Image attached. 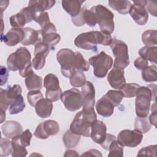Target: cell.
<instances>
[{
	"instance_id": "7a4b0ae2",
	"label": "cell",
	"mask_w": 157,
	"mask_h": 157,
	"mask_svg": "<svg viewBox=\"0 0 157 157\" xmlns=\"http://www.w3.org/2000/svg\"><path fill=\"white\" fill-rule=\"evenodd\" d=\"M112 40L110 34H105L98 31H91L78 34L74 40V44L77 47L82 49L97 52L98 44L109 45Z\"/></svg>"
},
{
	"instance_id": "9a60e30c",
	"label": "cell",
	"mask_w": 157,
	"mask_h": 157,
	"mask_svg": "<svg viewBox=\"0 0 157 157\" xmlns=\"http://www.w3.org/2000/svg\"><path fill=\"white\" fill-rule=\"evenodd\" d=\"M129 13L134 21L139 25H144L148 21V13L145 6L137 1H134L131 5Z\"/></svg>"
},
{
	"instance_id": "ffe728a7",
	"label": "cell",
	"mask_w": 157,
	"mask_h": 157,
	"mask_svg": "<svg viewBox=\"0 0 157 157\" xmlns=\"http://www.w3.org/2000/svg\"><path fill=\"white\" fill-rule=\"evenodd\" d=\"M25 31V37L21 44L24 45H36L37 43L42 41L41 30H34L33 28L26 27L23 28Z\"/></svg>"
},
{
	"instance_id": "d6986e66",
	"label": "cell",
	"mask_w": 157,
	"mask_h": 157,
	"mask_svg": "<svg viewBox=\"0 0 157 157\" xmlns=\"http://www.w3.org/2000/svg\"><path fill=\"white\" fill-rule=\"evenodd\" d=\"M2 134L6 137L12 139L23 132V127L16 121H7L1 126Z\"/></svg>"
},
{
	"instance_id": "f1b7e54d",
	"label": "cell",
	"mask_w": 157,
	"mask_h": 157,
	"mask_svg": "<svg viewBox=\"0 0 157 157\" xmlns=\"http://www.w3.org/2000/svg\"><path fill=\"white\" fill-rule=\"evenodd\" d=\"M80 140V136L72 132L70 129L67 131L63 137V142L67 148L75 147Z\"/></svg>"
},
{
	"instance_id": "f35d334b",
	"label": "cell",
	"mask_w": 157,
	"mask_h": 157,
	"mask_svg": "<svg viewBox=\"0 0 157 157\" xmlns=\"http://www.w3.org/2000/svg\"><path fill=\"white\" fill-rule=\"evenodd\" d=\"M12 152L11 153L13 157H25L27 155L28 151L25 147L21 145L15 139H12Z\"/></svg>"
},
{
	"instance_id": "277c9868",
	"label": "cell",
	"mask_w": 157,
	"mask_h": 157,
	"mask_svg": "<svg viewBox=\"0 0 157 157\" xmlns=\"http://www.w3.org/2000/svg\"><path fill=\"white\" fill-rule=\"evenodd\" d=\"M97 120L94 111H80L75 116L70 125V130L78 135L90 137L92 124Z\"/></svg>"
},
{
	"instance_id": "6f0895ef",
	"label": "cell",
	"mask_w": 157,
	"mask_h": 157,
	"mask_svg": "<svg viewBox=\"0 0 157 157\" xmlns=\"http://www.w3.org/2000/svg\"><path fill=\"white\" fill-rule=\"evenodd\" d=\"M81 156H102V154L98 150L90 149L83 153Z\"/></svg>"
},
{
	"instance_id": "30bf717a",
	"label": "cell",
	"mask_w": 157,
	"mask_h": 157,
	"mask_svg": "<svg viewBox=\"0 0 157 157\" xmlns=\"http://www.w3.org/2000/svg\"><path fill=\"white\" fill-rule=\"evenodd\" d=\"M142 139V133L136 129H123L118 134L117 140L123 147H136L141 143Z\"/></svg>"
},
{
	"instance_id": "bcb514c9",
	"label": "cell",
	"mask_w": 157,
	"mask_h": 157,
	"mask_svg": "<svg viewBox=\"0 0 157 157\" xmlns=\"http://www.w3.org/2000/svg\"><path fill=\"white\" fill-rule=\"evenodd\" d=\"M140 4L144 5L147 10H148L151 15L154 17H156V9L157 3L155 1H137Z\"/></svg>"
},
{
	"instance_id": "7402d4cb",
	"label": "cell",
	"mask_w": 157,
	"mask_h": 157,
	"mask_svg": "<svg viewBox=\"0 0 157 157\" xmlns=\"http://www.w3.org/2000/svg\"><path fill=\"white\" fill-rule=\"evenodd\" d=\"M114 107L112 103L104 96L99 99L96 104V109L98 114L104 117L111 116L113 113Z\"/></svg>"
},
{
	"instance_id": "4dcf8cb0",
	"label": "cell",
	"mask_w": 157,
	"mask_h": 157,
	"mask_svg": "<svg viewBox=\"0 0 157 157\" xmlns=\"http://www.w3.org/2000/svg\"><path fill=\"white\" fill-rule=\"evenodd\" d=\"M142 77L147 82H156L157 80L156 67L154 65L148 66L142 70Z\"/></svg>"
},
{
	"instance_id": "f907efd6",
	"label": "cell",
	"mask_w": 157,
	"mask_h": 157,
	"mask_svg": "<svg viewBox=\"0 0 157 157\" xmlns=\"http://www.w3.org/2000/svg\"><path fill=\"white\" fill-rule=\"evenodd\" d=\"M85 7H82L80 13L74 17H72V22L74 23V25L76 26H81L85 24V19H84V10H85Z\"/></svg>"
},
{
	"instance_id": "c3c4849f",
	"label": "cell",
	"mask_w": 157,
	"mask_h": 157,
	"mask_svg": "<svg viewBox=\"0 0 157 157\" xmlns=\"http://www.w3.org/2000/svg\"><path fill=\"white\" fill-rule=\"evenodd\" d=\"M156 145H149L141 148L138 153L137 156H156Z\"/></svg>"
},
{
	"instance_id": "680465c9",
	"label": "cell",
	"mask_w": 157,
	"mask_h": 157,
	"mask_svg": "<svg viewBox=\"0 0 157 157\" xmlns=\"http://www.w3.org/2000/svg\"><path fill=\"white\" fill-rule=\"evenodd\" d=\"M64 156H78V154L75 150H68L66 151L65 154L64 155Z\"/></svg>"
},
{
	"instance_id": "6da1fadb",
	"label": "cell",
	"mask_w": 157,
	"mask_h": 157,
	"mask_svg": "<svg viewBox=\"0 0 157 157\" xmlns=\"http://www.w3.org/2000/svg\"><path fill=\"white\" fill-rule=\"evenodd\" d=\"M31 55L28 50L23 47H19L17 50L9 55L7 59L8 69L12 71H19V74L23 77H26L33 71Z\"/></svg>"
},
{
	"instance_id": "5b68a950",
	"label": "cell",
	"mask_w": 157,
	"mask_h": 157,
	"mask_svg": "<svg viewBox=\"0 0 157 157\" xmlns=\"http://www.w3.org/2000/svg\"><path fill=\"white\" fill-rule=\"evenodd\" d=\"M90 10L95 15L97 23L99 25L101 32L105 34H110L114 31L113 13L106 7L98 4L93 6Z\"/></svg>"
},
{
	"instance_id": "2e32d148",
	"label": "cell",
	"mask_w": 157,
	"mask_h": 157,
	"mask_svg": "<svg viewBox=\"0 0 157 157\" xmlns=\"http://www.w3.org/2000/svg\"><path fill=\"white\" fill-rule=\"evenodd\" d=\"M25 37V31L23 28H12L6 34L1 36V41L8 46H15L20 42H21Z\"/></svg>"
},
{
	"instance_id": "60d3db41",
	"label": "cell",
	"mask_w": 157,
	"mask_h": 157,
	"mask_svg": "<svg viewBox=\"0 0 157 157\" xmlns=\"http://www.w3.org/2000/svg\"><path fill=\"white\" fill-rule=\"evenodd\" d=\"M32 137V134L29 129H26L21 134L15 136L12 139H15L18 143L24 147H28L30 145V141Z\"/></svg>"
},
{
	"instance_id": "e0dca14e",
	"label": "cell",
	"mask_w": 157,
	"mask_h": 157,
	"mask_svg": "<svg viewBox=\"0 0 157 157\" xmlns=\"http://www.w3.org/2000/svg\"><path fill=\"white\" fill-rule=\"evenodd\" d=\"M107 81L113 88L121 90L126 83L124 70L113 67L108 74Z\"/></svg>"
},
{
	"instance_id": "83f0119b",
	"label": "cell",
	"mask_w": 157,
	"mask_h": 157,
	"mask_svg": "<svg viewBox=\"0 0 157 157\" xmlns=\"http://www.w3.org/2000/svg\"><path fill=\"white\" fill-rule=\"evenodd\" d=\"M4 93L6 98L10 104L18 96L21 94V87L19 85H14L12 86H8L7 89H0Z\"/></svg>"
},
{
	"instance_id": "ab89813d",
	"label": "cell",
	"mask_w": 157,
	"mask_h": 157,
	"mask_svg": "<svg viewBox=\"0 0 157 157\" xmlns=\"http://www.w3.org/2000/svg\"><path fill=\"white\" fill-rule=\"evenodd\" d=\"M139 86V85L135 83H125L121 88V91L123 92L124 97L133 98L136 96V92Z\"/></svg>"
},
{
	"instance_id": "f6af8a7d",
	"label": "cell",
	"mask_w": 157,
	"mask_h": 157,
	"mask_svg": "<svg viewBox=\"0 0 157 157\" xmlns=\"http://www.w3.org/2000/svg\"><path fill=\"white\" fill-rule=\"evenodd\" d=\"M43 98V95L40 90L29 91L27 94V99L29 104L34 107L36 104L41 99Z\"/></svg>"
},
{
	"instance_id": "44dd1931",
	"label": "cell",
	"mask_w": 157,
	"mask_h": 157,
	"mask_svg": "<svg viewBox=\"0 0 157 157\" xmlns=\"http://www.w3.org/2000/svg\"><path fill=\"white\" fill-rule=\"evenodd\" d=\"M53 104L52 101L45 99H40L35 105V111L37 115L42 118L49 117L53 110Z\"/></svg>"
},
{
	"instance_id": "e575fe53",
	"label": "cell",
	"mask_w": 157,
	"mask_h": 157,
	"mask_svg": "<svg viewBox=\"0 0 157 157\" xmlns=\"http://www.w3.org/2000/svg\"><path fill=\"white\" fill-rule=\"evenodd\" d=\"M25 107V103L21 94L17 96V98L10 104L9 107V112L11 115L17 114L21 112Z\"/></svg>"
},
{
	"instance_id": "ee69618b",
	"label": "cell",
	"mask_w": 157,
	"mask_h": 157,
	"mask_svg": "<svg viewBox=\"0 0 157 157\" xmlns=\"http://www.w3.org/2000/svg\"><path fill=\"white\" fill-rule=\"evenodd\" d=\"M33 20L39 23L41 28L50 22L48 13L47 12H35L33 17Z\"/></svg>"
},
{
	"instance_id": "d4e9b609",
	"label": "cell",
	"mask_w": 157,
	"mask_h": 157,
	"mask_svg": "<svg viewBox=\"0 0 157 157\" xmlns=\"http://www.w3.org/2000/svg\"><path fill=\"white\" fill-rule=\"evenodd\" d=\"M25 85L29 91L40 90L42 88V78L33 71L26 77Z\"/></svg>"
},
{
	"instance_id": "cb8c5ba5",
	"label": "cell",
	"mask_w": 157,
	"mask_h": 157,
	"mask_svg": "<svg viewBox=\"0 0 157 157\" xmlns=\"http://www.w3.org/2000/svg\"><path fill=\"white\" fill-rule=\"evenodd\" d=\"M55 2L52 0H32L29 1L28 7L34 12H41L51 9Z\"/></svg>"
},
{
	"instance_id": "8992f818",
	"label": "cell",
	"mask_w": 157,
	"mask_h": 157,
	"mask_svg": "<svg viewBox=\"0 0 157 157\" xmlns=\"http://www.w3.org/2000/svg\"><path fill=\"white\" fill-rule=\"evenodd\" d=\"M109 45L115 57L113 67L122 69L126 67L129 64L128 47L126 44L122 40L112 39Z\"/></svg>"
},
{
	"instance_id": "8d00e7d4",
	"label": "cell",
	"mask_w": 157,
	"mask_h": 157,
	"mask_svg": "<svg viewBox=\"0 0 157 157\" xmlns=\"http://www.w3.org/2000/svg\"><path fill=\"white\" fill-rule=\"evenodd\" d=\"M113 105L114 107L118 106L121 102L124 95L121 90H109L104 95Z\"/></svg>"
},
{
	"instance_id": "603a6c76",
	"label": "cell",
	"mask_w": 157,
	"mask_h": 157,
	"mask_svg": "<svg viewBox=\"0 0 157 157\" xmlns=\"http://www.w3.org/2000/svg\"><path fill=\"white\" fill-rule=\"evenodd\" d=\"M85 1L63 0L61 2L64 10L72 17H76L80 12L82 5Z\"/></svg>"
},
{
	"instance_id": "8fae6325",
	"label": "cell",
	"mask_w": 157,
	"mask_h": 157,
	"mask_svg": "<svg viewBox=\"0 0 157 157\" xmlns=\"http://www.w3.org/2000/svg\"><path fill=\"white\" fill-rule=\"evenodd\" d=\"M49 46L43 41L37 43L34 45V57L32 60V64L36 70L42 69L45 63V58L50 52Z\"/></svg>"
},
{
	"instance_id": "4316f807",
	"label": "cell",
	"mask_w": 157,
	"mask_h": 157,
	"mask_svg": "<svg viewBox=\"0 0 157 157\" xmlns=\"http://www.w3.org/2000/svg\"><path fill=\"white\" fill-rule=\"evenodd\" d=\"M156 46H145L139 50V55L144 59L150 61L151 63L156 64Z\"/></svg>"
},
{
	"instance_id": "7bdbcfd3",
	"label": "cell",
	"mask_w": 157,
	"mask_h": 157,
	"mask_svg": "<svg viewBox=\"0 0 157 157\" xmlns=\"http://www.w3.org/2000/svg\"><path fill=\"white\" fill-rule=\"evenodd\" d=\"M1 156H7L12 152V143L8 139L1 138Z\"/></svg>"
},
{
	"instance_id": "52a82bcc",
	"label": "cell",
	"mask_w": 157,
	"mask_h": 157,
	"mask_svg": "<svg viewBox=\"0 0 157 157\" xmlns=\"http://www.w3.org/2000/svg\"><path fill=\"white\" fill-rule=\"evenodd\" d=\"M89 63L94 69V75L98 78H103L113 65L112 58L104 52L89 58Z\"/></svg>"
},
{
	"instance_id": "1f68e13d",
	"label": "cell",
	"mask_w": 157,
	"mask_h": 157,
	"mask_svg": "<svg viewBox=\"0 0 157 157\" xmlns=\"http://www.w3.org/2000/svg\"><path fill=\"white\" fill-rule=\"evenodd\" d=\"M74 68L75 71L82 72L88 71L90 69V63L87 61L79 52H75Z\"/></svg>"
},
{
	"instance_id": "f5cc1de1",
	"label": "cell",
	"mask_w": 157,
	"mask_h": 157,
	"mask_svg": "<svg viewBox=\"0 0 157 157\" xmlns=\"http://www.w3.org/2000/svg\"><path fill=\"white\" fill-rule=\"evenodd\" d=\"M134 66L139 70H142L148 66V62L147 59L139 56L136 59L134 63Z\"/></svg>"
},
{
	"instance_id": "3957f363",
	"label": "cell",
	"mask_w": 157,
	"mask_h": 157,
	"mask_svg": "<svg viewBox=\"0 0 157 157\" xmlns=\"http://www.w3.org/2000/svg\"><path fill=\"white\" fill-rule=\"evenodd\" d=\"M156 85H148L147 86H140L136 92V113L137 117H147L149 113L151 101L156 100Z\"/></svg>"
},
{
	"instance_id": "d590c367",
	"label": "cell",
	"mask_w": 157,
	"mask_h": 157,
	"mask_svg": "<svg viewBox=\"0 0 157 157\" xmlns=\"http://www.w3.org/2000/svg\"><path fill=\"white\" fill-rule=\"evenodd\" d=\"M69 78L71 85L75 88L82 87L86 82L85 75L80 71H75Z\"/></svg>"
},
{
	"instance_id": "9f6ffc18",
	"label": "cell",
	"mask_w": 157,
	"mask_h": 157,
	"mask_svg": "<svg viewBox=\"0 0 157 157\" xmlns=\"http://www.w3.org/2000/svg\"><path fill=\"white\" fill-rule=\"evenodd\" d=\"M1 86H2L6 83L8 79L9 72L7 68L3 66H1Z\"/></svg>"
},
{
	"instance_id": "9c48e42d",
	"label": "cell",
	"mask_w": 157,
	"mask_h": 157,
	"mask_svg": "<svg viewBox=\"0 0 157 157\" xmlns=\"http://www.w3.org/2000/svg\"><path fill=\"white\" fill-rule=\"evenodd\" d=\"M60 99L65 108L71 112L78 110L83 105L82 93L77 88H71L64 91Z\"/></svg>"
},
{
	"instance_id": "4fadbf2b",
	"label": "cell",
	"mask_w": 157,
	"mask_h": 157,
	"mask_svg": "<svg viewBox=\"0 0 157 157\" xmlns=\"http://www.w3.org/2000/svg\"><path fill=\"white\" fill-rule=\"evenodd\" d=\"M40 30L42 33V41L49 46L50 50H55V46L61 40L60 35L56 33L55 26L52 23L50 22L41 28Z\"/></svg>"
},
{
	"instance_id": "11a10c76",
	"label": "cell",
	"mask_w": 157,
	"mask_h": 157,
	"mask_svg": "<svg viewBox=\"0 0 157 157\" xmlns=\"http://www.w3.org/2000/svg\"><path fill=\"white\" fill-rule=\"evenodd\" d=\"M151 113L149 117V121L151 124L156 126V102H154V104L151 105Z\"/></svg>"
},
{
	"instance_id": "681fc988",
	"label": "cell",
	"mask_w": 157,
	"mask_h": 157,
	"mask_svg": "<svg viewBox=\"0 0 157 157\" xmlns=\"http://www.w3.org/2000/svg\"><path fill=\"white\" fill-rule=\"evenodd\" d=\"M63 92L61 89H58L54 91L46 90L45 91V98L52 102H55L61 98V96Z\"/></svg>"
},
{
	"instance_id": "7dc6e473",
	"label": "cell",
	"mask_w": 157,
	"mask_h": 157,
	"mask_svg": "<svg viewBox=\"0 0 157 157\" xmlns=\"http://www.w3.org/2000/svg\"><path fill=\"white\" fill-rule=\"evenodd\" d=\"M84 19L85 23L91 27H94L96 25V20L95 15L92 10L87 9L86 7L84 10Z\"/></svg>"
},
{
	"instance_id": "f546056e",
	"label": "cell",
	"mask_w": 157,
	"mask_h": 157,
	"mask_svg": "<svg viewBox=\"0 0 157 157\" xmlns=\"http://www.w3.org/2000/svg\"><path fill=\"white\" fill-rule=\"evenodd\" d=\"M44 86L46 90L54 91L60 89L58 78L53 74H48L44 80Z\"/></svg>"
},
{
	"instance_id": "74e56055",
	"label": "cell",
	"mask_w": 157,
	"mask_h": 157,
	"mask_svg": "<svg viewBox=\"0 0 157 157\" xmlns=\"http://www.w3.org/2000/svg\"><path fill=\"white\" fill-rule=\"evenodd\" d=\"M42 124L44 129L48 136L56 135L59 131V126L55 120H48L42 122Z\"/></svg>"
},
{
	"instance_id": "b9f144b4",
	"label": "cell",
	"mask_w": 157,
	"mask_h": 157,
	"mask_svg": "<svg viewBox=\"0 0 157 157\" xmlns=\"http://www.w3.org/2000/svg\"><path fill=\"white\" fill-rule=\"evenodd\" d=\"M109 153L108 156H123V147L120 145L117 140H113L109 146Z\"/></svg>"
},
{
	"instance_id": "5bb4252c",
	"label": "cell",
	"mask_w": 157,
	"mask_h": 157,
	"mask_svg": "<svg viewBox=\"0 0 157 157\" xmlns=\"http://www.w3.org/2000/svg\"><path fill=\"white\" fill-rule=\"evenodd\" d=\"M34 11L28 6L23 8L17 13L12 15L9 18V22L13 28H21L26 23H28L33 20Z\"/></svg>"
},
{
	"instance_id": "836d02e7",
	"label": "cell",
	"mask_w": 157,
	"mask_h": 157,
	"mask_svg": "<svg viewBox=\"0 0 157 157\" xmlns=\"http://www.w3.org/2000/svg\"><path fill=\"white\" fill-rule=\"evenodd\" d=\"M151 124L147 117H137L134 121V129L139 131L141 133L147 132L151 129Z\"/></svg>"
},
{
	"instance_id": "ac0fdd59",
	"label": "cell",
	"mask_w": 157,
	"mask_h": 157,
	"mask_svg": "<svg viewBox=\"0 0 157 157\" xmlns=\"http://www.w3.org/2000/svg\"><path fill=\"white\" fill-rule=\"evenodd\" d=\"M105 124L100 120H96L91 126L90 136L91 139L96 144H102L105 139L107 133Z\"/></svg>"
},
{
	"instance_id": "ba28073f",
	"label": "cell",
	"mask_w": 157,
	"mask_h": 157,
	"mask_svg": "<svg viewBox=\"0 0 157 157\" xmlns=\"http://www.w3.org/2000/svg\"><path fill=\"white\" fill-rule=\"evenodd\" d=\"M56 59L61 66L62 75L70 78L75 71L74 68L75 52L69 48H62L57 52Z\"/></svg>"
},
{
	"instance_id": "7c38bea8",
	"label": "cell",
	"mask_w": 157,
	"mask_h": 157,
	"mask_svg": "<svg viewBox=\"0 0 157 157\" xmlns=\"http://www.w3.org/2000/svg\"><path fill=\"white\" fill-rule=\"evenodd\" d=\"M82 94L83 97L82 110L85 112L94 111L95 90L93 83L86 81L82 86Z\"/></svg>"
},
{
	"instance_id": "484cf974",
	"label": "cell",
	"mask_w": 157,
	"mask_h": 157,
	"mask_svg": "<svg viewBox=\"0 0 157 157\" xmlns=\"http://www.w3.org/2000/svg\"><path fill=\"white\" fill-rule=\"evenodd\" d=\"M132 4L129 1H109V6L118 13L126 15L129 13Z\"/></svg>"
},
{
	"instance_id": "db71d44e",
	"label": "cell",
	"mask_w": 157,
	"mask_h": 157,
	"mask_svg": "<svg viewBox=\"0 0 157 157\" xmlns=\"http://www.w3.org/2000/svg\"><path fill=\"white\" fill-rule=\"evenodd\" d=\"M115 140H117V138L114 135H112L111 134H107L105 140L100 145L103 148H104L106 150H108L110 145Z\"/></svg>"
},
{
	"instance_id": "816d5d0a",
	"label": "cell",
	"mask_w": 157,
	"mask_h": 157,
	"mask_svg": "<svg viewBox=\"0 0 157 157\" xmlns=\"http://www.w3.org/2000/svg\"><path fill=\"white\" fill-rule=\"evenodd\" d=\"M34 135L38 139H47L49 136L45 132L44 127H43V124L42 123H40L36 128Z\"/></svg>"
},
{
	"instance_id": "d6a6232c",
	"label": "cell",
	"mask_w": 157,
	"mask_h": 157,
	"mask_svg": "<svg viewBox=\"0 0 157 157\" xmlns=\"http://www.w3.org/2000/svg\"><path fill=\"white\" fill-rule=\"evenodd\" d=\"M156 30H147L142 34V40L143 43L147 47H153L156 45Z\"/></svg>"
}]
</instances>
